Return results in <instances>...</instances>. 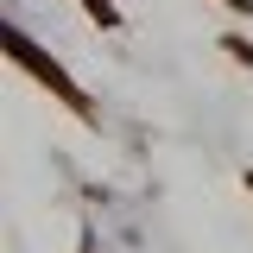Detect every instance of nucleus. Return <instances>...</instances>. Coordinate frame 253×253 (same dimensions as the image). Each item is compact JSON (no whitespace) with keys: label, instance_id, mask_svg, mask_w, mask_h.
I'll use <instances>...</instances> for the list:
<instances>
[{"label":"nucleus","instance_id":"f257e3e1","mask_svg":"<svg viewBox=\"0 0 253 253\" xmlns=\"http://www.w3.org/2000/svg\"><path fill=\"white\" fill-rule=\"evenodd\" d=\"M89 13H95V19H101V26H121V19H114V6H108V0H89Z\"/></svg>","mask_w":253,"mask_h":253}]
</instances>
